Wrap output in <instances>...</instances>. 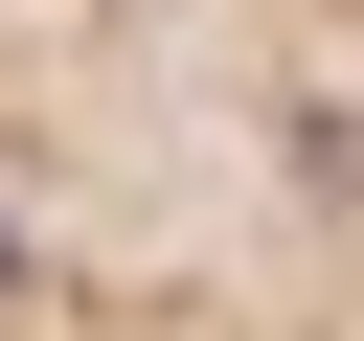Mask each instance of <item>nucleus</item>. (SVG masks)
I'll use <instances>...</instances> for the list:
<instances>
[{
    "instance_id": "1",
    "label": "nucleus",
    "mask_w": 364,
    "mask_h": 341,
    "mask_svg": "<svg viewBox=\"0 0 364 341\" xmlns=\"http://www.w3.org/2000/svg\"><path fill=\"white\" fill-rule=\"evenodd\" d=\"M114 341H364V0H114Z\"/></svg>"
},
{
    "instance_id": "2",
    "label": "nucleus",
    "mask_w": 364,
    "mask_h": 341,
    "mask_svg": "<svg viewBox=\"0 0 364 341\" xmlns=\"http://www.w3.org/2000/svg\"><path fill=\"white\" fill-rule=\"evenodd\" d=\"M0 341H114V0H0Z\"/></svg>"
}]
</instances>
